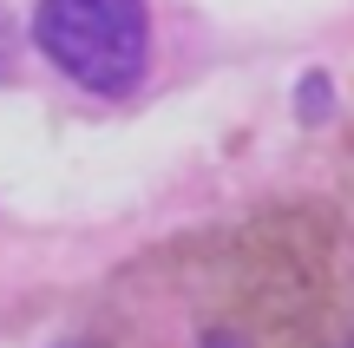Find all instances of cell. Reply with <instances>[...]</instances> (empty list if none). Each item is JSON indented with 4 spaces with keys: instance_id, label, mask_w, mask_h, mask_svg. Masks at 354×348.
<instances>
[{
    "instance_id": "obj_3",
    "label": "cell",
    "mask_w": 354,
    "mask_h": 348,
    "mask_svg": "<svg viewBox=\"0 0 354 348\" xmlns=\"http://www.w3.org/2000/svg\"><path fill=\"white\" fill-rule=\"evenodd\" d=\"M7 73H13V20L0 13V79H7Z\"/></svg>"
},
{
    "instance_id": "obj_2",
    "label": "cell",
    "mask_w": 354,
    "mask_h": 348,
    "mask_svg": "<svg viewBox=\"0 0 354 348\" xmlns=\"http://www.w3.org/2000/svg\"><path fill=\"white\" fill-rule=\"evenodd\" d=\"M335 112V92H328V79H302V125H322V118Z\"/></svg>"
},
{
    "instance_id": "obj_1",
    "label": "cell",
    "mask_w": 354,
    "mask_h": 348,
    "mask_svg": "<svg viewBox=\"0 0 354 348\" xmlns=\"http://www.w3.org/2000/svg\"><path fill=\"white\" fill-rule=\"evenodd\" d=\"M33 46L73 86L99 99H125L151 66V13L145 0H39Z\"/></svg>"
}]
</instances>
